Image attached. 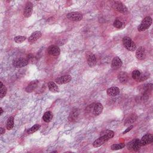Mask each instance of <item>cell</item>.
<instances>
[{"mask_svg": "<svg viewBox=\"0 0 153 153\" xmlns=\"http://www.w3.org/2000/svg\"><path fill=\"white\" fill-rule=\"evenodd\" d=\"M123 43L124 47L131 52H134L136 49V44L132 40V39L129 37H124L123 39Z\"/></svg>", "mask_w": 153, "mask_h": 153, "instance_id": "cell-1", "label": "cell"}, {"mask_svg": "<svg viewBox=\"0 0 153 153\" xmlns=\"http://www.w3.org/2000/svg\"><path fill=\"white\" fill-rule=\"evenodd\" d=\"M152 24V19L149 16H147L144 19L141 24L138 28V30L139 32H142L148 29Z\"/></svg>", "mask_w": 153, "mask_h": 153, "instance_id": "cell-2", "label": "cell"}, {"mask_svg": "<svg viewBox=\"0 0 153 153\" xmlns=\"http://www.w3.org/2000/svg\"><path fill=\"white\" fill-rule=\"evenodd\" d=\"M141 145L140 144V140L138 139H135L132 140L131 142L127 143V148L129 150H132L135 151H138L141 149Z\"/></svg>", "mask_w": 153, "mask_h": 153, "instance_id": "cell-3", "label": "cell"}, {"mask_svg": "<svg viewBox=\"0 0 153 153\" xmlns=\"http://www.w3.org/2000/svg\"><path fill=\"white\" fill-rule=\"evenodd\" d=\"M28 60L23 58H16L13 60V65L16 68H23L28 65Z\"/></svg>", "mask_w": 153, "mask_h": 153, "instance_id": "cell-4", "label": "cell"}, {"mask_svg": "<svg viewBox=\"0 0 153 153\" xmlns=\"http://www.w3.org/2000/svg\"><path fill=\"white\" fill-rule=\"evenodd\" d=\"M86 58L88 66L90 67H93L96 64V59L93 53L91 52H87L86 53Z\"/></svg>", "mask_w": 153, "mask_h": 153, "instance_id": "cell-5", "label": "cell"}, {"mask_svg": "<svg viewBox=\"0 0 153 153\" xmlns=\"http://www.w3.org/2000/svg\"><path fill=\"white\" fill-rule=\"evenodd\" d=\"M67 17L70 20L74 22H79L82 20L83 15L81 13L77 11L71 12L67 15Z\"/></svg>", "mask_w": 153, "mask_h": 153, "instance_id": "cell-6", "label": "cell"}, {"mask_svg": "<svg viewBox=\"0 0 153 153\" xmlns=\"http://www.w3.org/2000/svg\"><path fill=\"white\" fill-rule=\"evenodd\" d=\"M114 8L116 9L117 11H119L120 13H121L123 14H127L129 13L127 8L121 2L119 1H116L113 4Z\"/></svg>", "mask_w": 153, "mask_h": 153, "instance_id": "cell-7", "label": "cell"}, {"mask_svg": "<svg viewBox=\"0 0 153 153\" xmlns=\"http://www.w3.org/2000/svg\"><path fill=\"white\" fill-rule=\"evenodd\" d=\"M109 139H110L106 135H102L100 138L97 139L96 141H95L93 143V146L95 148H98L100 147L101 145H104L105 142H107Z\"/></svg>", "mask_w": 153, "mask_h": 153, "instance_id": "cell-8", "label": "cell"}, {"mask_svg": "<svg viewBox=\"0 0 153 153\" xmlns=\"http://www.w3.org/2000/svg\"><path fill=\"white\" fill-rule=\"evenodd\" d=\"M153 141V136L152 134H146L140 140V144L142 146H145L152 143Z\"/></svg>", "mask_w": 153, "mask_h": 153, "instance_id": "cell-9", "label": "cell"}, {"mask_svg": "<svg viewBox=\"0 0 153 153\" xmlns=\"http://www.w3.org/2000/svg\"><path fill=\"white\" fill-rule=\"evenodd\" d=\"M33 10V4L31 2H27L25 5L24 11H23V16L25 18H29L32 13Z\"/></svg>", "mask_w": 153, "mask_h": 153, "instance_id": "cell-10", "label": "cell"}, {"mask_svg": "<svg viewBox=\"0 0 153 153\" xmlns=\"http://www.w3.org/2000/svg\"><path fill=\"white\" fill-rule=\"evenodd\" d=\"M122 65H123V62L121 59L119 57L116 56L114 58V59L112 60L111 68L114 70H117L120 68H121Z\"/></svg>", "mask_w": 153, "mask_h": 153, "instance_id": "cell-11", "label": "cell"}, {"mask_svg": "<svg viewBox=\"0 0 153 153\" xmlns=\"http://www.w3.org/2000/svg\"><path fill=\"white\" fill-rule=\"evenodd\" d=\"M71 80L72 77L69 75H66L57 78L55 80V82L58 84H64L70 82Z\"/></svg>", "mask_w": 153, "mask_h": 153, "instance_id": "cell-12", "label": "cell"}, {"mask_svg": "<svg viewBox=\"0 0 153 153\" xmlns=\"http://www.w3.org/2000/svg\"><path fill=\"white\" fill-rule=\"evenodd\" d=\"M47 52L50 55L56 56L59 55L60 53V50L59 47L55 46V45H52V46H50L48 47L47 49Z\"/></svg>", "mask_w": 153, "mask_h": 153, "instance_id": "cell-13", "label": "cell"}, {"mask_svg": "<svg viewBox=\"0 0 153 153\" xmlns=\"http://www.w3.org/2000/svg\"><path fill=\"white\" fill-rule=\"evenodd\" d=\"M42 36V34L40 31H36L34 32L28 38V42L29 44H32L35 43L39 38H40Z\"/></svg>", "mask_w": 153, "mask_h": 153, "instance_id": "cell-14", "label": "cell"}, {"mask_svg": "<svg viewBox=\"0 0 153 153\" xmlns=\"http://www.w3.org/2000/svg\"><path fill=\"white\" fill-rule=\"evenodd\" d=\"M146 57L145 49L144 47H139L136 52V58L140 60L144 59Z\"/></svg>", "mask_w": 153, "mask_h": 153, "instance_id": "cell-15", "label": "cell"}, {"mask_svg": "<svg viewBox=\"0 0 153 153\" xmlns=\"http://www.w3.org/2000/svg\"><path fill=\"white\" fill-rule=\"evenodd\" d=\"M107 93L110 96H117L120 94V88L117 87H111L107 89Z\"/></svg>", "mask_w": 153, "mask_h": 153, "instance_id": "cell-16", "label": "cell"}, {"mask_svg": "<svg viewBox=\"0 0 153 153\" xmlns=\"http://www.w3.org/2000/svg\"><path fill=\"white\" fill-rule=\"evenodd\" d=\"M137 119L138 116H136V114H132L126 119L124 122V125L125 126H129L130 124L133 123L137 120Z\"/></svg>", "mask_w": 153, "mask_h": 153, "instance_id": "cell-17", "label": "cell"}, {"mask_svg": "<svg viewBox=\"0 0 153 153\" xmlns=\"http://www.w3.org/2000/svg\"><path fill=\"white\" fill-rule=\"evenodd\" d=\"M118 79L120 81V82L123 84H125L127 83V81H128L129 80V76H128V75H127V74L125 72H120L118 74Z\"/></svg>", "mask_w": 153, "mask_h": 153, "instance_id": "cell-18", "label": "cell"}, {"mask_svg": "<svg viewBox=\"0 0 153 153\" xmlns=\"http://www.w3.org/2000/svg\"><path fill=\"white\" fill-rule=\"evenodd\" d=\"M38 83H39V81H38V80H34V81H31L28 85L26 89H25V91H26V92L28 93L32 92L33 91L35 90V88L37 87Z\"/></svg>", "mask_w": 153, "mask_h": 153, "instance_id": "cell-19", "label": "cell"}, {"mask_svg": "<svg viewBox=\"0 0 153 153\" xmlns=\"http://www.w3.org/2000/svg\"><path fill=\"white\" fill-rule=\"evenodd\" d=\"M103 111V106L100 103H97L95 104L93 108V114L95 116H98L100 115Z\"/></svg>", "mask_w": 153, "mask_h": 153, "instance_id": "cell-20", "label": "cell"}, {"mask_svg": "<svg viewBox=\"0 0 153 153\" xmlns=\"http://www.w3.org/2000/svg\"><path fill=\"white\" fill-rule=\"evenodd\" d=\"M48 87L50 91L53 93L59 92V88L56 85V84L53 81H50L48 83Z\"/></svg>", "mask_w": 153, "mask_h": 153, "instance_id": "cell-21", "label": "cell"}, {"mask_svg": "<svg viewBox=\"0 0 153 153\" xmlns=\"http://www.w3.org/2000/svg\"><path fill=\"white\" fill-rule=\"evenodd\" d=\"M53 118V114L52 113V112L50 111H47L46 112L44 113V114L43 115V120L46 122V123H48L51 121V120Z\"/></svg>", "mask_w": 153, "mask_h": 153, "instance_id": "cell-22", "label": "cell"}, {"mask_svg": "<svg viewBox=\"0 0 153 153\" xmlns=\"http://www.w3.org/2000/svg\"><path fill=\"white\" fill-rule=\"evenodd\" d=\"M79 111L77 109H74L70 114L69 118V120L71 121L76 120L79 117Z\"/></svg>", "mask_w": 153, "mask_h": 153, "instance_id": "cell-23", "label": "cell"}, {"mask_svg": "<svg viewBox=\"0 0 153 153\" xmlns=\"http://www.w3.org/2000/svg\"><path fill=\"white\" fill-rule=\"evenodd\" d=\"M14 126V118L10 117L8 118L7 122V129L8 130H11Z\"/></svg>", "mask_w": 153, "mask_h": 153, "instance_id": "cell-24", "label": "cell"}, {"mask_svg": "<svg viewBox=\"0 0 153 153\" xmlns=\"http://www.w3.org/2000/svg\"><path fill=\"white\" fill-rule=\"evenodd\" d=\"M0 83H1V86H0V87H1V93H0V98H1V99H2L6 96L7 93V88L6 87V86L3 85L2 82H1Z\"/></svg>", "mask_w": 153, "mask_h": 153, "instance_id": "cell-25", "label": "cell"}, {"mask_svg": "<svg viewBox=\"0 0 153 153\" xmlns=\"http://www.w3.org/2000/svg\"><path fill=\"white\" fill-rule=\"evenodd\" d=\"M40 128V125L39 124H35L34 126H33L31 128H30L28 131V134H32L34 132H36L37 131H38Z\"/></svg>", "mask_w": 153, "mask_h": 153, "instance_id": "cell-26", "label": "cell"}, {"mask_svg": "<svg viewBox=\"0 0 153 153\" xmlns=\"http://www.w3.org/2000/svg\"><path fill=\"white\" fill-rule=\"evenodd\" d=\"M101 135H106L109 139H111L114 136V132L113 131H110V130H106V131H104V132H102Z\"/></svg>", "mask_w": 153, "mask_h": 153, "instance_id": "cell-27", "label": "cell"}, {"mask_svg": "<svg viewBox=\"0 0 153 153\" xmlns=\"http://www.w3.org/2000/svg\"><path fill=\"white\" fill-rule=\"evenodd\" d=\"M149 74H148V73H145V74H141V75H140L139 78L138 79V80L137 81H138L139 82H142V81L147 80L149 77Z\"/></svg>", "mask_w": 153, "mask_h": 153, "instance_id": "cell-28", "label": "cell"}, {"mask_svg": "<svg viewBox=\"0 0 153 153\" xmlns=\"http://www.w3.org/2000/svg\"><path fill=\"white\" fill-rule=\"evenodd\" d=\"M141 72H140L139 70L138 69H135L134 70L132 73V78L136 80H138V79L139 78L140 75H141Z\"/></svg>", "mask_w": 153, "mask_h": 153, "instance_id": "cell-29", "label": "cell"}, {"mask_svg": "<svg viewBox=\"0 0 153 153\" xmlns=\"http://www.w3.org/2000/svg\"><path fill=\"white\" fill-rule=\"evenodd\" d=\"M125 147V145L123 144H114L111 146V148L112 150H119L123 149Z\"/></svg>", "mask_w": 153, "mask_h": 153, "instance_id": "cell-30", "label": "cell"}, {"mask_svg": "<svg viewBox=\"0 0 153 153\" xmlns=\"http://www.w3.org/2000/svg\"><path fill=\"white\" fill-rule=\"evenodd\" d=\"M26 38H27L26 37L23 36H17L15 37L14 40L16 43L20 44V43H23L24 41H25Z\"/></svg>", "mask_w": 153, "mask_h": 153, "instance_id": "cell-31", "label": "cell"}, {"mask_svg": "<svg viewBox=\"0 0 153 153\" xmlns=\"http://www.w3.org/2000/svg\"><path fill=\"white\" fill-rule=\"evenodd\" d=\"M113 25L114 27L115 28H116L117 29H120L122 28L123 27V23L120 21V20H115L114 22V23H113Z\"/></svg>", "mask_w": 153, "mask_h": 153, "instance_id": "cell-32", "label": "cell"}, {"mask_svg": "<svg viewBox=\"0 0 153 153\" xmlns=\"http://www.w3.org/2000/svg\"><path fill=\"white\" fill-rule=\"evenodd\" d=\"M133 126L132 125V126H130L129 127H128V128H127L125 131H124L123 132V134H126V133H128L129 131H131L132 129H133Z\"/></svg>", "mask_w": 153, "mask_h": 153, "instance_id": "cell-33", "label": "cell"}, {"mask_svg": "<svg viewBox=\"0 0 153 153\" xmlns=\"http://www.w3.org/2000/svg\"><path fill=\"white\" fill-rule=\"evenodd\" d=\"M6 132V131L4 128H3V127H1L0 128V133H1V135H3L4 133H5Z\"/></svg>", "mask_w": 153, "mask_h": 153, "instance_id": "cell-34", "label": "cell"}, {"mask_svg": "<svg viewBox=\"0 0 153 153\" xmlns=\"http://www.w3.org/2000/svg\"><path fill=\"white\" fill-rule=\"evenodd\" d=\"M0 111H1V113H0V115H2L3 113V109L2 108H0Z\"/></svg>", "mask_w": 153, "mask_h": 153, "instance_id": "cell-35", "label": "cell"}]
</instances>
